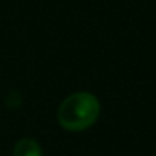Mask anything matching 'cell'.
Segmentation results:
<instances>
[{
  "label": "cell",
  "instance_id": "obj_1",
  "mask_svg": "<svg viewBox=\"0 0 156 156\" xmlns=\"http://www.w3.org/2000/svg\"><path fill=\"white\" fill-rule=\"evenodd\" d=\"M100 101L90 92L69 95L58 107V122L69 132H81L94 126L100 116Z\"/></svg>",
  "mask_w": 156,
  "mask_h": 156
},
{
  "label": "cell",
  "instance_id": "obj_2",
  "mask_svg": "<svg viewBox=\"0 0 156 156\" xmlns=\"http://www.w3.org/2000/svg\"><path fill=\"white\" fill-rule=\"evenodd\" d=\"M14 156H41V148L31 138L20 139L14 147Z\"/></svg>",
  "mask_w": 156,
  "mask_h": 156
}]
</instances>
